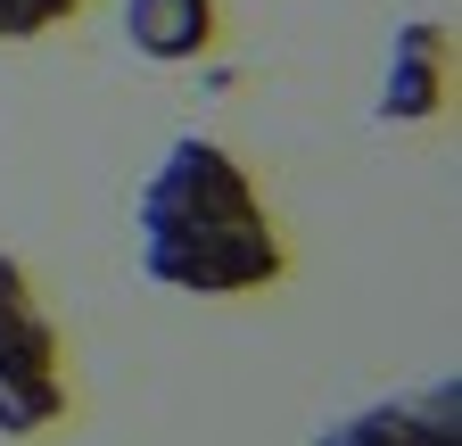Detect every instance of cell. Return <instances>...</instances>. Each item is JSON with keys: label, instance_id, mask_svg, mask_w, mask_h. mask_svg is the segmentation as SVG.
I'll list each match as a JSON object with an SVG mask.
<instances>
[{"label": "cell", "instance_id": "6da1fadb", "mask_svg": "<svg viewBox=\"0 0 462 446\" xmlns=\"http://www.w3.org/2000/svg\"><path fill=\"white\" fill-rule=\"evenodd\" d=\"M133 223H141V273L182 298H248L289 273V240L256 174L207 133L165 141L157 174L141 182Z\"/></svg>", "mask_w": 462, "mask_h": 446}, {"label": "cell", "instance_id": "7a4b0ae2", "mask_svg": "<svg viewBox=\"0 0 462 446\" xmlns=\"http://www.w3.org/2000/svg\"><path fill=\"white\" fill-rule=\"evenodd\" d=\"M67 422V348L33 298V273L0 248V438H42Z\"/></svg>", "mask_w": 462, "mask_h": 446}, {"label": "cell", "instance_id": "3957f363", "mask_svg": "<svg viewBox=\"0 0 462 446\" xmlns=\"http://www.w3.org/2000/svg\"><path fill=\"white\" fill-rule=\"evenodd\" d=\"M454 99V33L438 17H404L388 33V67L372 91V125H438Z\"/></svg>", "mask_w": 462, "mask_h": 446}, {"label": "cell", "instance_id": "277c9868", "mask_svg": "<svg viewBox=\"0 0 462 446\" xmlns=\"http://www.w3.org/2000/svg\"><path fill=\"white\" fill-rule=\"evenodd\" d=\"M314 446H462V380H430L413 397H380L314 430Z\"/></svg>", "mask_w": 462, "mask_h": 446}, {"label": "cell", "instance_id": "5b68a950", "mask_svg": "<svg viewBox=\"0 0 462 446\" xmlns=\"http://www.w3.org/2000/svg\"><path fill=\"white\" fill-rule=\"evenodd\" d=\"M223 33V9L215 0H125V42L141 50L149 67H190L207 59Z\"/></svg>", "mask_w": 462, "mask_h": 446}, {"label": "cell", "instance_id": "8992f818", "mask_svg": "<svg viewBox=\"0 0 462 446\" xmlns=\"http://www.w3.org/2000/svg\"><path fill=\"white\" fill-rule=\"evenodd\" d=\"M91 0H0V42H42L50 25H75Z\"/></svg>", "mask_w": 462, "mask_h": 446}]
</instances>
